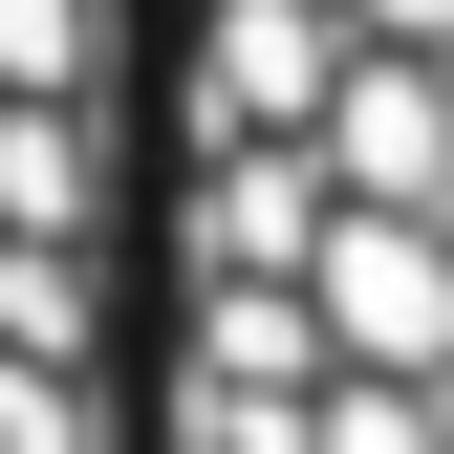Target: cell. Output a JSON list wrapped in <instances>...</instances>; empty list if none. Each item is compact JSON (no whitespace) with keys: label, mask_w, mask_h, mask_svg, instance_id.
<instances>
[{"label":"cell","mask_w":454,"mask_h":454,"mask_svg":"<svg viewBox=\"0 0 454 454\" xmlns=\"http://www.w3.org/2000/svg\"><path fill=\"white\" fill-rule=\"evenodd\" d=\"M454 260L433 239H152L108 454H454Z\"/></svg>","instance_id":"1"},{"label":"cell","mask_w":454,"mask_h":454,"mask_svg":"<svg viewBox=\"0 0 454 454\" xmlns=\"http://www.w3.org/2000/svg\"><path fill=\"white\" fill-rule=\"evenodd\" d=\"M130 368V66L0 43V454H108Z\"/></svg>","instance_id":"2"}]
</instances>
